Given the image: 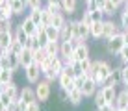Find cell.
Wrapping results in <instances>:
<instances>
[{
  "label": "cell",
  "instance_id": "cell-7",
  "mask_svg": "<svg viewBox=\"0 0 128 111\" xmlns=\"http://www.w3.org/2000/svg\"><path fill=\"white\" fill-rule=\"evenodd\" d=\"M96 91H98V85L95 83V80H93V78H87L86 82H84V87H82L84 96H86V98H89V96H95Z\"/></svg>",
  "mask_w": 128,
  "mask_h": 111
},
{
  "label": "cell",
  "instance_id": "cell-54",
  "mask_svg": "<svg viewBox=\"0 0 128 111\" xmlns=\"http://www.w3.org/2000/svg\"><path fill=\"white\" fill-rule=\"evenodd\" d=\"M0 70H2V57H0Z\"/></svg>",
  "mask_w": 128,
  "mask_h": 111
},
{
  "label": "cell",
  "instance_id": "cell-52",
  "mask_svg": "<svg viewBox=\"0 0 128 111\" xmlns=\"http://www.w3.org/2000/svg\"><path fill=\"white\" fill-rule=\"evenodd\" d=\"M0 111H6V106H4L2 102H0Z\"/></svg>",
  "mask_w": 128,
  "mask_h": 111
},
{
  "label": "cell",
  "instance_id": "cell-44",
  "mask_svg": "<svg viewBox=\"0 0 128 111\" xmlns=\"http://www.w3.org/2000/svg\"><path fill=\"white\" fill-rule=\"evenodd\" d=\"M39 104H41L39 100H35V102H32V104H28V106H26V111H41Z\"/></svg>",
  "mask_w": 128,
  "mask_h": 111
},
{
  "label": "cell",
  "instance_id": "cell-41",
  "mask_svg": "<svg viewBox=\"0 0 128 111\" xmlns=\"http://www.w3.org/2000/svg\"><path fill=\"white\" fill-rule=\"evenodd\" d=\"M86 80H87V78L84 76V74H78V76L72 80V82H74V87H76V89H82V87H84V82H86Z\"/></svg>",
  "mask_w": 128,
  "mask_h": 111
},
{
  "label": "cell",
  "instance_id": "cell-18",
  "mask_svg": "<svg viewBox=\"0 0 128 111\" xmlns=\"http://www.w3.org/2000/svg\"><path fill=\"white\" fill-rule=\"evenodd\" d=\"M65 24H67V15H65V13H56V15H52V24L50 26L61 30Z\"/></svg>",
  "mask_w": 128,
  "mask_h": 111
},
{
  "label": "cell",
  "instance_id": "cell-9",
  "mask_svg": "<svg viewBox=\"0 0 128 111\" xmlns=\"http://www.w3.org/2000/svg\"><path fill=\"white\" fill-rule=\"evenodd\" d=\"M19 98H20V100H24L26 104H32V102H35V100H37L35 89H34V87H24V89H20Z\"/></svg>",
  "mask_w": 128,
  "mask_h": 111
},
{
  "label": "cell",
  "instance_id": "cell-24",
  "mask_svg": "<svg viewBox=\"0 0 128 111\" xmlns=\"http://www.w3.org/2000/svg\"><path fill=\"white\" fill-rule=\"evenodd\" d=\"M45 50L48 56H60V41H48Z\"/></svg>",
  "mask_w": 128,
  "mask_h": 111
},
{
  "label": "cell",
  "instance_id": "cell-42",
  "mask_svg": "<svg viewBox=\"0 0 128 111\" xmlns=\"http://www.w3.org/2000/svg\"><path fill=\"white\" fill-rule=\"evenodd\" d=\"M91 13V19H93V22H98V20H104V13L100 9H95V11H89Z\"/></svg>",
  "mask_w": 128,
  "mask_h": 111
},
{
  "label": "cell",
  "instance_id": "cell-8",
  "mask_svg": "<svg viewBox=\"0 0 128 111\" xmlns=\"http://www.w3.org/2000/svg\"><path fill=\"white\" fill-rule=\"evenodd\" d=\"M19 59H20V69H26L28 65L35 63L34 61V50H30V48H22V52L19 54Z\"/></svg>",
  "mask_w": 128,
  "mask_h": 111
},
{
  "label": "cell",
  "instance_id": "cell-32",
  "mask_svg": "<svg viewBox=\"0 0 128 111\" xmlns=\"http://www.w3.org/2000/svg\"><path fill=\"white\" fill-rule=\"evenodd\" d=\"M26 48H30V50H34V52H37L39 48H41L37 35H30V41H28V46H26Z\"/></svg>",
  "mask_w": 128,
  "mask_h": 111
},
{
  "label": "cell",
  "instance_id": "cell-29",
  "mask_svg": "<svg viewBox=\"0 0 128 111\" xmlns=\"http://www.w3.org/2000/svg\"><path fill=\"white\" fill-rule=\"evenodd\" d=\"M41 24H45V26L52 24V13L48 11L45 6H43V9H41Z\"/></svg>",
  "mask_w": 128,
  "mask_h": 111
},
{
  "label": "cell",
  "instance_id": "cell-4",
  "mask_svg": "<svg viewBox=\"0 0 128 111\" xmlns=\"http://www.w3.org/2000/svg\"><path fill=\"white\" fill-rule=\"evenodd\" d=\"M119 32H121V28H119V24H115V20L113 19H104V32H102L104 41H110V39Z\"/></svg>",
  "mask_w": 128,
  "mask_h": 111
},
{
  "label": "cell",
  "instance_id": "cell-34",
  "mask_svg": "<svg viewBox=\"0 0 128 111\" xmlns=\"http://www.w3.org/2000/svg\"><path fill=\"white\" fill-rule=\"evenodd\" d=\"M119 28H121V32H128V13L124 9L121 11V24H119Z\"/></svg>",
  "mask_w": 128,
  "mask_h": 111
},
{
  "label": "cell",
  "instance_id": "cell-16",
  "mask_svg": "<svg viewBox=\"0 0 128 111\" xmlns=\"http://www.w3.org/2000/svg\"><path fill=\"white\" fill-rule=\"evenodd\" d=\"M72 52H74V46L70 44V41H61L60 43V56H61V59L70 57V56H72Z\"/></svg>",
  "mask_w": 128,
  "mask_h": 111
},
{
  "label": "cell",
  "instance_id": "cell-48",
  "mask_svg": "<svg viewBox=\"0 0 128 111\" xmlns=\"http://www.w3.org/2000/svg\"><path fill=\"white\" fill-rule=\"evenodd\" d=\"M106 2H108V0H96V7L102 11V9H104V6H106Z\"/></svg>",
  "mask_w": 128,
  "mask_h": 111
},
{
  "label": "cell",
  "instance_id": "cell-33",
  "mask_svg": "<svg viewBox=\"0 0 128 111\" xmlns=\"http://www.w3.org/2000/svg\"><path fill=\"white\" fill-rule=\"evenodd\" d=\"M41 9H43V7H41ZM41 9H30V13H28V17H30V19H32L37 26L41 24Z\"/></svg>",
  "mask_w": 128,
  "mask_h": 111
},
{
  "label": "cell",
  "instance_id": "cell-61",
  "mask_svg": "<svg viewBox=\"0 0 128 111\" xmlns=\"http://www.w3.org/2000/svg\"><path fill=\"white\" fill-rule=\"evenodd\" d=\"M0 46H2V44H0Z\"/></svg>",
  "mask_w": 128,
  "mask_h": 111
},
{
  "label": "cell",
  "instance_id": "cell-31",
  "mask_svg": "<svg viewBox=\"0 0 128 111\" xmlns=\"http://www.w3.org/2000/svg\"><path fill=\"white\" fill-rule=\"evenodd\" d=\"M13 11H11V7H0V20H8V22H11L13 19Z\"/></svg>",
  "mask_w": 128,
  "mask_h": 111
},
{
  "label": "cell",
  "instance_id": "cell-50",
  "mask_svg": "<svg viewBox=\"0 0 128 111\" xmlns=\"http://www.w3.org/2000/svg\"><path fill=\"white\" fill-rule=\"evenodd\" d=\"M110 2L113 4V6H117V7H121V6H124V0H110Z\"/></svg>",
  "mask_w": 128,
  "mask_h": 111
},
{
  "label": "cell",
  "instance_id": "cell-58",
  "mask_svg": "<svg viewBox=\"0 0 128 111\" xmlns=\"http://www.w3.org/2000/svg\"><path fill=\"white\" fill-rule=\"evenodd\" d=\"M0 85H2V78H0Z\"/></svg>",
  "mask_w": 128,
  "mask_h": 111
},
{
  "label": "cell",
  "instance_id": "cell-13",
  "mask_svg": "<svg viewBox=\"0 0 128 111\" xmlns=\"http://www.w3.org/2000/svg\"><path fill=\"white\" fill-rule=\"evenodd\" d=\"M13 41H15V32H13V30H4V32L0 33V44H2L4 48H10Z\"/></svg>",
  "mask_w": 128,
  "mask_h": 111
},
{
  "label": "cell",
  "instance_id": "cell-38",
  "mask_svg": "<svg viewBox=\"0 0 128 111\" xmlns=\"http://www.w3.org/2000/svg\"><path fill=\"white\" fill-rule=\"evenodd\" d=\"M37 39H39V44L41 48H45L48 44V37H46V32H37Z\"/></svg>",
  "mask_w": 128,
  "mask_h": 111
},
{
  "label": "cell",
  "instance_id": "cell-12",
  "mask_svg": "<svg viewBox=\"0 0 128 111\" xmlns=\"http://www.w3.org/2000/svg\"><path fill=\"white\" fill-rule=\"evenodd\" d=\"M72 56H74L76 61H82V59H86V57H89V46H87L86 43H80L76 48H74Z\"/></svg>",
  "mask_w": 128,
  "mask_h": 111
},
{
  "label": "cell",
  "instance_id": "cell-55",
  "mask_svg": "<svg viewBox=\"0 0 128 111\" xmlns=\"http://www.w3.org/2000/svg\"><path fill=\"white\" fill-rule=\"evenodd\" d=\"M122 65H126V67H128V59H126V61H124V63H122Z\"/></svg>",
  "mask_w": 128,
  "mask_h": 111
},
{
  "label": "cell",
  "instance_id": "cell-47",
  "mask_svg": "<svg viewBox=\"0 0 128 111\" xmlns=\"http://www.w3.org/2000/svg\"><path fill=\"white\" fill-rule=\"evenodd\" d=\"M98 111H117V108H115L113 104H106L104 108H100Z\"/></svg>",
  "mask_w": 128,
  "mask_h": 111
},
{
  "label": "cell",
  "instance_id": "cell-6",
  "mask_svg": "<svg viewBox=\"0 0 128 111\" xmlns=\"http://www.w3.org/2000/svg\"><path fill=\"white\" fill-rule=\"evenodd\" d=\"M100 93H102L104 100L108 102V104H113L115 106V98H117V89L115 85H106V87H98Z\"/></svg>",
  "mask_w": 128,
  "mask_h": 111
},
{
  "label": "cell",
  "instance_id": "cell-57",
  "mask_svg": "<svg viewBox=\"0 0 128 111\" xmlns=\"http://www.w3.org/2000/svg\"><path fill=\"white\" fill-rule=\"evenodd\" d=\"M122 111H128V106H126V109H122Z\"/></svg>",
  "mask_w": 128,
  "mask_h": 111
},
{
  "label": "cell",
  "instance_id": "cell-53",
  "mask_svg": "<svg viewBox=\"0 0 128 111\" xmlns=\"http://www.w3.org/2000/svg\"><path fill=\"white\" fill-rule=\"evenodd\" d=\"M4 95V89H2V85H0V96H2Z\"/></svg>",
  "mask_w": 128,
  "mask_h": 111
},
{
  "label": "cell",
  "instance_id": "cell-60",
  "mask_svg": "<svg viewBox=\"0 0 128 111\" xmlns=\"http://www.w3.org/2000/svg\"><path fill=\"white\" fill-rule=\"evenodd\" d=\"M84 2H87V0H84Z\"/></svg>",
  "mask_w": 128,
  "mask_h": 111
},
{
  "label": "cell",
  "instance_id": "cell-49",
  "mask_svg": "<svg viewBox=\"0 0 128 111\" xmlns=\"http://www.w3.org/2000/svg\"><path fill=\"white\" fill-rule=\"evenodd\" d=\"M61 102H69V93L61 89Z\"/></svg>",
  "mask_w": 128,
  "mask_h": 111
},
{
  "label": "cell",
  "instance_id": "cell-27",
  "mask_svg": "<svg viewBox=\"0 0 128 111\" xmlns=\"http://www.w3.org/2000/svg\"><path fill=\"white\" fill-rule=\"evenodd\" d=\"M10 69L13 72H17V70L20 69V59H19V54H13L10 52Z\"/></svg>",
  "mask_w": 128,
  "mask_h": 111
},
{
  "label": "cell",
  "instance_id": "cell-2",
  "mask_svg": "<svg viewBox=\"0 0 128 111\" xmlns=\"http://www.w3.org/2000/svg\"><path fill=\"white\" fill-rule=\"evenodd\" d=\"M50 91H52V85L48 80H39L37 85H35V95H37L39 102H46L50 98Z\"/></svg>",
  "mask_w": 128,
  "mask_h": 111
},
{
  "label": "cell",
  "instance_id": "cell-37",
  "mask_svg": "<svg viewBox=\"0 0 128 111\" xmlns=\"http://www.w3.org/2000/svg\"><path fill=\"white\" fill-rule=\"evenodd\" d=\"M110 76L113 78V82H115V85H119V83H121V67H117V69H113Z\"/></svg>",
  "mask_w": 128,
  "mask_h": 111
},
{
  "label": "cell",
  "instance_id": "cell-25",
  "mask_svg": "<svg viewBox=\"0 0 128 111\" xmlns=\"http://www.w3.org/2000/svg\"><path fill=\"white\" fill-rule=\"evenodd\" d=\"M46 59H48V54H46V50H45V48H39L37 52H34V61H35L37 65L45 63Z\"/></svg>",
  "mask_w": 128,
  "mask_h": 111
},
{
  "label": "cell",
  "instance_id": "cell-30",
  "mask_svg": "<svg viewBox=\"0 0 128 111\" xmlns=\"http://www.w3.org/2000/svg\"><path fill=\"white\" fill-rule=\"evenodd\" d=\"M117 9H119V7L113 6V4L108 0V2H106V6H104V9H102V13H104V17H113V15L117 13Z\"/></svg>",
  "mask_w": 128,
  "mask_h": 111
},
{
  "label": "cell",
  "instance_id": "cell-22",
  "mask_svg": "<svg viewBox=\"0 0 128 111\" xmlns=\"http://www.w3.org/2000/svg\"><path fill=\"white\" fill-rule=\"evenodd\" d=\"M10 7H11L13 15H22L26 4L22 2V0H10Z\"/></svg>",
  "mask_w": 128,
  "mask_h": 111
},
{
  "label": "cell",
  "instance_id": "cell-14",
  "mask_svg": "<svg viewBox=\"0 0 128 111\" xmlns=\"http://www.w3.org/2000/svg\"><path fill=\"white\" fill-rule=\"evenodd\" d=\"M84 93H82V89H76L74 87L72 91H69V104H72V106H80L82 102H84Z\"/></svg>",
  "mask_w": 128,
  "mask_h": 111
},
{
  "label": "cell",
  "instance_id": "cell-5",
  "mask_svg": "<svg viewBox=\"0 0 128 111\" xmlns=\"http://www.w3.org/2000/svg\"><path fill=\"white\" fill-rule=\"evenodd\" d=\"M24 76H26V80H28L30 83H37L39 78H41V69H39V65L37 63L28 65L24 69Z\"/></svg>",
  "mask_w": 128,
  "mask_h": 111
},
{
  "label": "cell",
  "instance_id": "cell-19",
  "mask_svg": "<svg viewBox=\"0 0 128 111\" xmlns=\"http://www.w3.org/2000/svg\"><path fill=\"white\" fill-rule=\"evenodd\" d=\"M128 106V93L122 89L121 93H117V98H115V108L117 109H126Z\"/></svg>",
  "mask_w": 128,
  "mask_h": 111
},
{
  "label": "cell",
  "instance_id": "cell-20",
  "mask_svg": "<svg viewBox=\"0 0 128 111\" xmlns=\"http://www.w3.org/2000/svg\"><path fill=\"white\" fill-rule=\"evenodd\" d=\"M102 32H104V20L91 24V37L93 39H102Z\"/></svg>",
  "mask_w": 128,
  "mask_h": 111
},
{
  "label": "cell",
  "instance_id": "cell-36",
  "mask_svg": "<svg viewBox=\"0 0 128 111\" xmlns=\"http://www.w3.org/2000/svg\"><path fill=\"white\" fill-rule=\"evenodd\" d=\"M121 83L122 85H128V67L126 65L121 67Z\"/></svg>",
  "mask_w": 128,
  "mask_h": 111
},
{
  "label": "cell",
  "instance_id": "cell-26",
  "mask_svg": "<svg viewBox=\"0 0 128 111\" xmlns=\"http://www.w3.org/2000/svg\"><path fill=\"white\" fill-rule=\"evenodd\" d=\"M45 32H46L48 41H60V30L58 28H54V26H46Z\"/></svg>",
  "mask_w": 128,
  "mask_h": 111
},
{
  "label": "cell",
  "instance_id": "cell-11",
  "mask_svg": "<svg viewBox=\"0 0 128 111\" xmlns=\"http://www.w3.org/2000/svg\"><path fill=\"white\" fill-rule=\"evenodd\" d=\"M74 33V20H67V24L60 30V43L61 41H69Z\"/></svg>",
  "mask_w": 128,
  "mask_h": 111
},
{
  "label": "cell",
  "instance_id": "cell-51",
  "mask_svg": "<svg viewBox=\"0 0 128 111\" xmlns=\"http://www.w3.org/2000/svg\"><path fill=\"white\" fill-rule=\"evenodd\" d=\"M122 39H124V44H128V32H122Z\"/></svg>",
  "mask_w": 128,
  "mask_h": 111
},
{
  "label": "cell",
  "instance_id": "cell-10",
  "mask_svg": "<svg viewBox=\"0 0 128 111\" xmlns=\"http://www.w3.org/2000/svg\"><path fill=\"white\" fill-rule=\"evenodd\" d=\"M19 26L24 30V33H28V35H37V24H35V22H34L32 19H30L28 15L24 17V20L20 22Z\"/></svg>",
  "mask_w": 128,
  "mask_h": 111
},
{
  "label": "cell",
  "instance_id": "cell-45",
  "mask_svg": "<svg viewBox=\"0 0 128 111\" xmlns=\"http://www.w3.org/2000/svg\"><path fill=\"white\" fill-rule=\"evenodd\" d=\"M95 9H98V7H96V0H87L86 2V11H95Z\"/></svg>",
  "mask_w": 128,
  "mask_h": 111
},
{
  "label": "cell",
  "instance_id": "cell-28",
  "mask_svg": "<svg viewBox=\"0 0 128 111\" xmlns=\"http://www.w3.org/2000/svg\"><path fill=\"white\" fill-rule=\"evenodd\" d=\"M13 70L11 69H2L0 70V78H2V83H11L13 82Z\"/></svg>",
  "mask_w": 128,
  "mask_h": 111
},
{
  "label": "cell",
  "instance_id": "cell-56",
  "mask_svg": "<svg viewBox=\"0 0 128 111\" xmlns=\"http://www.w3.org/2000/svg\"><path fill=\"white\" fill-rule=\"evenodd\" d=\"M124 91H126V93H128V85H124Z\"/></svg>",
  "mask_w": 128,
  "mask_h": 111
},
{
  "label": "cell",
  "instance_id": "cell-1",
  "mask_svg": "<svg viewBox=\"0 0 128 111\" xmlns=\"http://www.w3.org/2000/svg\"><path fill=\"white\" fill-rule=\"evenodd\" d=\"M91 70H93V80H95V83L100 87V85L104 83V80L112 74L113 67L110 65L108 61H104V59H96V61H93V65H91Z\"/></svg>",
  "mask_w": 128,
  "mask_h": 111
},
{
  "label": "cell",
  "instance_id": "cell-3",
  "mask_svg": "<svg viewBox=\"0 0 128 111\" xmlns=\"http://www.w3.org/2000/svg\"><path fill=\"white\" fill-rule=\"evenodd\" d=\"M106 46H108V52L110 54H119V50H121L122 46H124V39H122V32L115 33L110 41H106Z\"/></svg>",
  "mask_w": 128,
  "mask_h": 111
},
{
  "label": "cell",
  "instance_id": "cell-39",
  "mask_svg": "<svg viewBox=\"0 0 128 111\" xmlns=\"http://www.w3.org/2000/svg\"><path fill=\"white\" fill-rule=\"evenodd\" d=\"M80 22H82V24H86V26H91V24H93V19H91V13H89V11H84V15H82Z\"/></svg>",
  "mask_w": 128,
  "mask_h": 111
},
{
  "label": "cell",
  "instance_id": "cell-35",
  "mask_svg": "<svg viewBox=\"0 0 128 111\" xmlns=\"http://www.w3.org/2000/svg\"><path fill=\"white\" fill-rule=\"evenodd\" d=\"M95 104H96V108H104V106L106 104H108V102H106L104 100V96H102V93H100V89H98V91H96V95H95Z\"/></svg>",
  "mask_w": 128,
  "mask_h": 111
},
{
  "label": "cell",
  "instance_id": "cell-59",
  "mask_svg": "<svg viewBox=\"0 0 128 111\" xmlns=\"http://www.w3.org/2000/svg\"><path fill=\"white\" fill-rule=\"evenodd\" d=\"M117 111H122V109H117Z\"/></svg>",
  "mask_w": 128,
  "mask_h": 111
},
{
  "label": "cell",
  "instance_id": "cell-40",
  "mask_svg": "<svg viewBox=\"0 0 128 111\" xmlns=\"http://www.w3.org/2000/svg\"><path fill=\"white\" fill-rule=\"evenodd\" d=\"M43 0H28V9H41Z\"/></svg>",
  "mask_w": 128,
  "mask_h": 111
},
{
  "label": "cell",
  "instance_id": "cell-17",
  "mask_svg": "<svg viewBox=\"0 0 128 111\" xmlns=\"http://www.w3.org/2000/svg\"><path fill=\"white\" fill-rule=\"evenodd\" d=\"M2 89H4V93H6L11 100H17V98H19V93H20V91L17 89L15 82H11V83H2Z\"/></svg>",
  "mask_w": 128,
  "mask_h": 111
},
{
  "label": "cell",
  "instance_id": "cell-46",
  "mask_svg": "<svg viewBox=\"0 0 128 111\" xmlns=\"http://www.w3.org/2000/svg\"><path fill=\"white\" fill-rule=\"evenodd\" d=\"M0 102H2V104H4V106H6V109H8V106H10V104H11V98H10V96H8V95H6V93H4V95H2V96H0Z\"/></svg>",
  "mask_w": 128,
  "mask_h": 111
},
{
  "label": "cell",
  "instance_id": "cell-21",
  "mask_svg": "<svg viewBox=\"0 0 128 111\" xmlns=\"http://www.w3.org/2000/svg\"><path fill=\"white\" fill-rule=\"evenodd\" d=\"M76 4H78V0H61L63 13L65 15H72V13L76 11Z\"/></svg>",
  "mask_w": 128,
  "mask_h": 111
},
{
  "label": "cell",
  "instance_id": "cell-43",
  "mask_svg": "<svg viewBox=\"0 0 128 111\" xmlns=\"http://www.w3.org/2000/svg\"><path fill=\"white\" fill-rule=\"evenodd\" d=\"M119 57H121V61L122 63H124V61L128 59V44H124V46L121 48V50H119V54H117Z\"/></svg>",
  "mask_w": 128,
  "mask_h": 111
},
{
  "label": "cell",
  "instance_id": "cell-23",
  "mask_svg": "<svg viewBox=\"0 0 128 111\" xmlns=\"http://www.w3.org/2000/svg\"><path fill=\"white\" fill-rule=\"evenodd\" d=\"M15 39H17V41H19V43L26 48V46H28V41H30V35H28V33H24V30L20 28V26H17V30H15Z\"/></svg>",
  "mask_w": 128,
  "mask_h": 111
},
{
  "label": "cell",
  "instance_id": "cell-15",
  "mask_svg": "<svg viewBox=\"0 0 128 111\" xmlns=\"http://www.w3.org/2000/svg\"><path fill=\"white\" fill-rule=\"evenodd\" d=\"M58 82H60V87L63 89V91H67V93L74 89V82H72V78H70V76H67L65 72H61V74H60Z\"/></svg>",
  "mask_w": 128,
  "mask_h": 111
}]
</instances>
